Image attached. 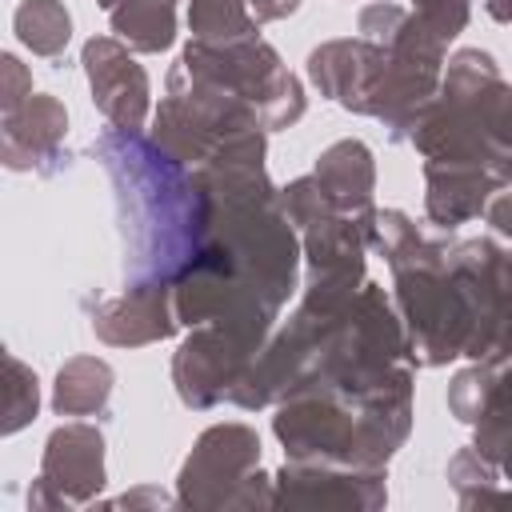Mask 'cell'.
<instances>
[{
	"label": "cell",
	"mask_w": 512,
	"mask_h": 512,
	"mask_svg": "<svg viewBox=\"0 0 512 512\" xmlns=\"http://www.w3.org/2000/svg\"><path fill=\"white\" fill-rule=\"evenodd\" d=\"M92 152L116 184L120 220L128 236L124 272L132 284H172L204 244L208 204L196 172H184L156 140L136 128L104 132Z\"/></svg>",
	"instance_id": "1"
},
{
	"label": "cell",
	"mask_w": 512,
	"mask_h": 512,
	"mask_svg": "<svg viewBox=\"0 0 512 512\" xmlns=\"http://www.w3.org/2000/svg\"><path fill=\"white\" fill-rule=\"evenodd\" d=\"M372 248L388 260L396 276V304H400V320L408 332L412 364L436 368L456 356H468L472 308H468L460 280L448 268L452 244L424 236L408 220V212L388 208V212H376Z\"/></svg>",
	"instance_id": "2"
},
{
	"label": "cell",
	"mask_w": 512,
	"mask_h": 512,
	"mask_svg": "<svg viewBox=\"0 0 512 512\" xmlns=\"http://www.w3.org/2000/svg\"><path fill=\"white\" fill-rule=\"evenodd\" d=\"M412 400H348L320 388H296L280 400L272 432L288 460L384 468L408 440Z\"/></svg>",
	"instance_id": "3"
},
{
	"label": "cell",
	"mask_w": 512,
	"mask_h": 512,
	"mask_svg": "<svg viewBox=\"0 0 512 512\" xmlns=\"http://www.w3.org/2000/svg\"><path fill=\"white\" fill-rule=\"evenodd\" d=\"M440 64L444 60L384 48L356 36L312 48L308 76L320 96L336 100L348 112L376 116L392 128V140H408L412 116L440 92Z\"/></svg>",
	"instance_id": "4"
},
{
	"label": "cell",
	"mask_w": 512,
	"mask_h": 512,
	"mask_svg": "<svg viewBox=\"0 0 512 512\" xmlns=\"http://www.w3.org/2000/svg\"><path fill=\"white\" fill-rule=\"evenodd\" d=\"M176 68H184L196 80H208L216 88H224L228 96L252 104L260 112L264 132L276 128H292L304 116V88L300 80L280 64L276 48L268 40L248 36V40H232V44H204L192 40Z\"/></svg>",
	"instance_id": "5"
},
{
	"label": "cell",
	"mask_w": 512,
	"mask_h": 512,
	"mask_svg": "<svg viewBox=\"0 0 512 512\" xmlns=\"http://www.w3.org/2000/svg\"><path fill=\"white\" fill-rule=\"evenodd\" d=\"M176 500L184 508H272V480L260 472V436L240 420L200 432L180 468Z\"/></svg>",
	"instance_id": "6"
},
{
	"label": "cell",
	"mask_w": 512,
	"mask_h": 512,
	"mask_svg": "<svg viewBox=\"0 0 512 512\" xmlns=\"http://www.w3.org/2000/svg\"><path fill=\"white\" fill-rule=\"evenodd\" d=\"M448 268L472 308V360L512 356V252L492 240H460L448 248Z\"/></svg>",
	"instance_id": "7"
},
{
	"label": "cell",
	"mask_w": 512,
	"mask_h": 512,
	"mask_svg": "<svg viewBox=\"0 0 512 512\" xmlns=\"http://www.w3.org/2000/svg\"><path fill=\"white\" fill-rule=\"evenodd\" d=\"M260 348L248 344L228 324H196L192 336L172 356V380L188 408H212L232 396L244 368Z\"/></svg>",
	"instance_id": "8"
},
{
	"label": "cell",
	"mask_w": 512,
	"mask_h": 512,
	"mask_svg": "<svg viewBox=\"0 0 512 512\" xmlns=\"http://www.w3.org/2000/svg\"><path fill=\"white\" fill-rule=\"evenodd\" d=\"M104 488V436L92 424H60L40 460V476L28 492L32 508L88 504Z\"/></svg>",
	"instance_id": "9"
},
{
	"label": "cell",
	"mask_w": 512,
	"mask_h": 512,
	"mask_svg": "<svg viewBox=\"0 0 512 512\" xmlns=\"http://www.w3.org/2000/svg\"><path fill=\"white\" fill-rule=\"evenodd\" d=\"M388 504L384 468L288 460L272 480V508H356L376 512Z\"/></svg>",
	"instance_id": "10"
},
{
	"label": "cell",
	"mask_w": 512,
	"mask_h": 512,
	"mask_svg": "<svg viewBox=\"0 0 512 512\" xmlns=\"http://www.w3.org/2000/svg\"><path fill=\"white\" fill-rule=\"evenodd\" d=\"M512 184V156L492 160H424V212L440 228L476 220L496 188Z\"/></svg>",
	"instance_id": "11"
},
{
	"label": "cell",
	"mask_w": 512,
	"mask_h": 512,
	"mask_svg": "<svg viewBox=\"0 0 512 512\" xmlns=\"http://www.w3.org/2000/svg\"><path fill=\"white\" fill-rule=\"evenodd\" d=\"M80 64L92 88V104L112 128H140L148 120V72L132 60L124 40L92 36Z\"/></svg>",
	"instance_id": "12"
},
{
	"label": "cell",
	"mask_w": 512,
	"mask_h": 512,
	"mask_svg": "<svg viewBox=\"0 0 512 512\" xmlns=\"http://www.w3.org/2000/svg\"><path fill=\"white\" fill-rule=\"evenodd\" d=\"M176 324L180 320H176L172 284H128L120 296L104 300L92 312V332L116 348L164 340L176 332Z\"/></svg>",
	"instance_id": "13"
},
{
	"label": "cell",
	"mask_w": 512,
	"mask_h": 512,
	"mask_svg": "<svg viewBox=\"0 0 512 512\" xmlns=\"http://www.w3.org/2000/svg\"><path fill=\"white\" fill-rule=\"evenodd\" d=\"M64 132H68L64 104L56 96H48V92H32L20 108L4 112V136H0L4 164L12 172L48 168V160L60 156Z\"/></svg>",
	"instance_id": "14"
},
{
	"label": "cell",
	"mask_w": 512,
	"mask_h": 512,
	"mask_svg": "<svg viewBox=\"0 0 512 512\" xmlns=\"http://www.w3.org/2000/svg\"><path fill=\"white\" fill-rule=\"evenodd\" d=\"M440 88L460 96L488 128L492 140H500L512 152V88L500 80L496 60L480 48H460L448 60V72L440 76Z\"/></svg>",
	"instance_id": "15"
},
{
	"label": "cell",
	"mask_w": 512,
	"mask_h": 512,
	"mask_svg": "<svg viewBox=\"0 0 512 512\" xmlns=\"http://www.w3.org/2000/svg\"><path fill=\"white\" fill-rule=\"evenodd\" d=\"M312 176L320 180L324 196L352 216H376L372 208V188H376V164L364 140H336L332 148L320 152Z\"/></svg>",
	"instance_id": "16"
},
{
	"label": "cell",
	"mask_w": 512,
	"mask_h": 512,
	"mask_svg": "<svg viewBox=\"0 0 512 512\" xmlns=\"http://www.w3.org/2000/svg\"><path fill=\"white\" fill-rule=\"evenodd\" d=\"M112 32L136 52H164L176 40V0H96Z\"/></svg>",
	"instance_id": "17"
},
{
	"label": "cell",
	"mask_w": 512,
	"mask_h": 512,
	"mask_svg": "<svg viewBox=\"0 0 512 512\" xmlns=\"http://www.w3.org/2000/svg\"><path fill=\"white\" fill-rule=\"evenodd\" d=\"M112 368L100 356H76L56 372V392H52V408L60 416H92L104 412L108 396H112Z\"/></svg>",
	"instance_id": "18"
},
{
	"label": "cell",
	"mask_w": 512,
	"mask_h": 512,
	"mask_svg": "<svg viewBox=\"0 0 512 512\" xmlns=\"http://www.w3.org/2000/svg\"><path fill=\"white\" fill-rule=\"evenodd\" d=\"M12 28L20 44L32 48L36 56H60L72 40V16L60 0H20Z\"/></svg>",
	"instance_id": "19"
},
{
	"label": "cell",
	"mask_w": 512,
	"mask_h": 512,
	"mask_svg": "<svg viewBox=\"0 0 512 512\" xmlns=\"http://www.w3.org/2000/svg\"><path fill=\"white\" fill-rule=\"evenodd\" d=\"M188 28H192V40L232 44V40L256 36L260 24L252 20L244 0H192L188 4Z\"/></svg>",
	"instance_id": "20"
},
{
	"label": "cell",
	"mask_w": 512,
	"mask_h": 512,
	"mask_svg": "<svg viewBox=\"0 0 512 512\" xmlns=\"http://www.w3.org/2000/svg\"><path fill=\"white\" fill-rule=\"evenodd\" d=\"M492 364V392L484 404V416L476 420V448L488 456L504 436H512V356L488 360Z\"/></svg>",
	"instance_id": "21"
},
{
	"label": "cell",
	"mask_w": 512,
	"mask_h": 512,
	"mask_svg": "<svg viewBox=\"0 0 512 512\" xmlns=\"http://www.w3.org/2000/svg\"><path fill=\"white\" fill-rule=\"evenodd\" d=\"M448 480H452L460 504H488V500H500V496H504V492L496 488L500 468H496L476 444H468V448H460V452L452 456Z\"/></svg>",
	"instance_id": "22"
},
{
	"label": "cell",
	"mask_w": 512,
	"mask_h": 512,
	"mask_svg": "<svg viewBox=\"0 0 512 512\" xmlns=\"http://www.w3.org/2000/svg\"><path fill=\"white\" fill-rule=\"evenodd\" d=\"M488 392H492V364L488 360H476L472 368L456 372L452 384H448V408H452V416L464 420V424H476L484 416Z\"/></svg>",
	"instance_id": "23"
},
{
	"label": "cell",
	"mask_w": 512,
	"mask_h": 512,
	"mask_svg": "<svg viewBox=\"0 0 512 512\" xmlns=\"http://www.w3.org/2000/svg\"><path fill=\"white\" fill-rule=\"evenodd\" d=\"M36 404H40V392H36V376L32 368H24L16 356H8V420H4V432H20L32 416H36Z\"/></svg>",
	"instance_id": "24"
},
{
	"label": "cell",
	"mask_w": 512,
	"mask_h": 512,
	"mask_svg": "<svg viewBox=\"0 0 512 512\" xmlns=\"http://www.w3.org/2000/svg\"><path fill=\"white\" fill-rule=\"evenodd\" d=\"M412 16L448 48V40H456L468 24V0H412Z\"/></svg>",
	"instance_id": "25"
},
{
	"label": "cell",
	"mask_w": 512,
	"mask_h": 512,
	"mask_svg": "<svg viewBox=\"0 0 512 512\" xmlns=\"http://www.w3.org/2000/svg\"><path fill=\"white\" fill-rule=\"evenodd\" d=\"M0 68H4V112H12V108H20V104L32 96V84H28V76H24V64H20L12 52L0 56Z\"/></svg>",
	"instance_id": "26"
},
{
	"label": "cell",
	"mask_w": 512,
	"mask_h": 512,
	"mask_svg": "<svg viewBox=\"0 0 512 512\" xmlns=\"http://www.w3.org/2000/svg\"><path fill=\"white\" fill-rule=\"evenodd\" d=\"M244 4H248V12H252L256 24L284 20V16H292V12L300 8V0H244Z\"/></svg>",
	"instance_id": "27"
},
{
	"label": "cell",
	"mask_w": 512,
	"mask_h": 512,
	"mask_svg": "<svg viewBox=\"0 0 512 512\" xmlns=\"http://www.w3.org/2000/svg\"><path fill=\"white\" fill-rule=\"evenodd\" d=\"M488 460H492V464H496V468L508 476V484H512V436H504V440H500V444L488 452Z\"/></svg>",
	"instance_id": "28"
},
{
	"label": "cell",
	"mask_w": 512,
	"mask_h": 512,
	"mask_svg": "<svg viewBox=\"0 0 512 512\" xmlns=\"http://www.w3.org/2000/svg\"><path fill=\"white\" fill-rule=\"evenodd\" d=\"M116 504H168V496L164 492H156V488H140V492H128V496H120Z\"/></svg>",
	"instance_id": "29"
},
{
	"label": "cell",
	"mask_w": 512,
	"mask_h": 512,
	"mask_svg": "<svg viewBox=\"0 0 512 512\" xmlns=\"http://www.w3.org/2000/svg\"><path fill=\"white\" fill-rule=\"evenodd\" d=\"M484 8L496 24H512V0H484Z\"/></svg>",
	"instance_id": "30"
}]
</instances>
